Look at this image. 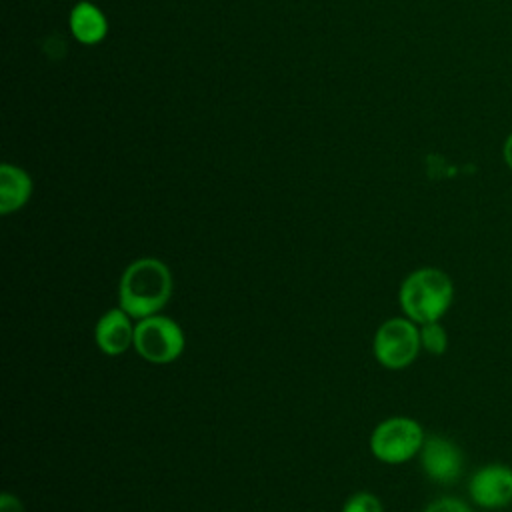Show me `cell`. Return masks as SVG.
<instances>
[{
    "mask_svg": "<svg viewBox=\"0 0 512 512\" xmlns=\"http://www.w3.org/2000/svg\"><path fill=\"white\" fill-rule=\"evenodd\" d=\"M172 276L164 262L140 258L132 262L120 280V308L132 318L154 316L168 302Z\"/></svg>",
    "mask_w": 512,
    "mask_h": 512,
    "instance_id": "1",
    "label": "cell"
},
{
    "mask_svg": "<svg viewBox=\"0 0 512 512\" xmlns=\"http://www.w3.org/2000/svg\"><path fill=\"white\" fill-rule=\"evenodd\" d=\"M452 296V280L438 268H420L400 286V306L418 324L438 322L452 304Z\"/></svg>",
    "mask_w": 512,
    "mask_h": 512,
    "instance_id": "2",
    "label": "cell"
},
{
    "mask_svg": "<svg viewBox=\"0 0 512 512\" xmlns=\"http://www.w3.org/2000/svg\"><path fill=\"white\" fill-rule=\"evenodd\" d=\"M424 444V432L412 418H388L376 426L370 438L374 456L388 464H400L420 452Z\"/></svg>",
    "mask_w": 512,
    "mask_h": 512,
    "instance_id": "3",
    "label": "cell"
},
{
    "mask_svg": "<svg viewBox=\"0 0 512 512\" xmlns=\"http://www.w3.org/2000/svg\"><path fill=\"white\" fill-rule=\"evenodd\" d=\"M134 346L138 354L152 364H170L184 350L180 326L166 316H148L134 328Z\"/></svg>",
    "mask_w": 512,
    "mask_h": 512,
    "instance_id": "4",
    "label": "cell"
},
{
    "mask_svg": "<svg viewBox=\"0 0 512 512\" xmlns=\"http://www.w3.org/2000/svg\"><path fill=\"white\" fill-rule=\"evenodd\" d=\"M420 346V330L412 324V320L404 318H392L384 322L374 338L376 360L392 370L412 364Z\"/></svg>",
    "mask_w": 512,
    "mask_h": 512,
    "instance_id": "5",
    "label": "cell"
},
{
    "mask_svg": "<svg viewBox=\"0 0 512 512\" xmlns=\"http://www.w3.org/2000/svg\"><path fill=\"white\" fill-rule=\"evenodd\" d=\"M420 460L426 476L438 484H452L460 478L464 456L460 448L442 436H430L420 448Z\"/></svg>",
    "mask_w": 512,
    "mask_h": 512,
    "instance_id": "6",
    "label": "cell"
},
{
    "mask_svg": "<svg viewBox=\"0 0 512 512\" xmlns=\"http://www.w3.org/2000/svg\"><path fill=\"white\" fill-rule=\"evenodd\" d=\"M472 500L488 510L504 508L512 502V468L504 464H488L470 478Z\"/></svg>",
    "mask_w": 512,
    "mask_h": 512,
    "instance_id": "7",
    "label": "cell"
},
{
    "mask_svg": "<svg viewBox=\"0 0 512 512\" xmlns=\"http://www.w3.org/2000/svg\"><path fill=\"white\" fill-rule=\"evenodd\" d=\"M96 344L102 352L116 356L134 344V328L130 324V314L122 308L108 310L96 324Z\"/></svg>",
    "mask_w": 512,
    "mask_h": 512,
    "instance_id": "8",
    "label": "cell"
},
{
    "mask_svg": "<svg viewBox=\"0 0 512 512\" xmlns=\"http://www.w3.org/2000/svg\"><path fill=\"white\" fill-rule=\"evenodd\" d=\"M32 192V182L28 174L12 164H2L0 168V212L8 214L26 204Z\"/></svg>",
    "mask_w": 512,
    "mask_h": 512,
    "instance_id": "9",
    "label": "cell"
},
{
    "mask_svg": "<svg viewBox=\"0 0 512 512\" xmlns=\"http://www.w3.org/2000/svg\"><path fill=\"white\" fill-rule=\"evenodd\" d=\"M70 30L82 44H96L106 36L104 14L90 2H78L70 14Z\"/></svg>",
    "mask_w": 512,
    "mask_h": 512,
    "instance_id": "10",
    "label": "cell"
},
{
    "mask_svg": "<svg viewBox=\"0 0 512 512\" xmlns=\"http://www.w3.org/2000/svg\"><path fill=\"white\" fill-rule=\"evenodd\" d=\"M420 342L430 354H444L448 346V336L438 322H428L420 328Z\"/></svg>",
    "mask_w": 512,
    "mask_h": 512,
    "instance_id": "11",
    "label": "cell"
},
{
    "mask_svg": "<svg viewBox=\"0 0 512 512\" xmlns=\"http://www.w3.org/2000/svg\"><path fill=\"white\" fill-rule=\"evenodd\" d=\"M344 512H384V510H382V504L376 496H372L368 492H360V494H354L346 502Z\"/></svg>",
    "mask_w": 512,
    "mask_h": 512,
    "instance_id": "12",
    "label": "cell"
},
{
    "mask_svg": "<svg viewBox=\"0 0 512 512\" xmlns=\"http://www.w3.org/2000/svg\"><path fill=\"white\" fill-rule=\"evenodd\" d=\"M424 512H472V510L462 500L446 496V498H438L432 504H428V508Z\"/></svg>",
    "mask_w": 512,
    "mask_h": 512,
    "instance_id": "13",
    "label": "cell"
},
{
    "mask_svg": "<svg viewBox=\"0 0 512 512\" xmlns=\"http://www.w3.org/2000/svg\"><path fill=\"white\" fill-rule=\"evenodd\" d=\"M0 512H24L22 504L16 496L12 494H2L0 498Z\"/></svg>",
    "mask_w": 512,
    "mask_h": 512,
    "instance_id": "14",
    "label": "cell"
},
{
    "mask_svg": "<svg viewBox=\"0 0 512 512\" xmlns=\"http://www.w3.org/2000/svg\"><path fill=\"white\" fill-rule=\"evenodd\" d=\"M504 160H506V164H508V168L512 170V134L506 138V142H504Z\"/></svg>",
    "mask_w": 512,
    "mask_h": 512,
    "instance_id": "15",
    "label": "cell"
}]
</instances>
